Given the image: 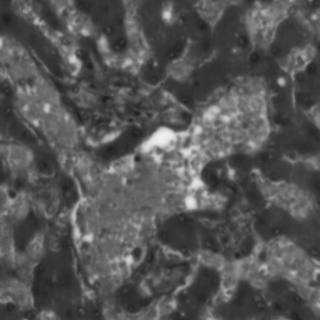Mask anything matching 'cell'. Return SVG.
<instances>
[{
    "instance_id": "1",
    "label": "cell",
    "mask_w": 320,
    "mask_h": 320,
    "mask_svg": "<svg viewBox=\"0 0 320 320\" xmlns=\"http://www.w3.org/2000/svg\"><path fill=\"white\" fill-rule=\"evenodd\" d=\"M140 135L136 129L129 128L115 140L101 148L98 151V154L106 160H113L122 157L134 149L140 140Z\"/></svg>"
},
{
    "instance_id": "2",
    "label": "cell",
    "mask_w": 320,
    "mask_h": 320,
    "mask_svg": "<svg viewBox=\"0 0 320 320\" xmlns=\"http://www.w3.org/2000/svg\"><path fill=\"white\" fill-rule=\"evenodd\" d=\"M293 162L285 157L280 158L265 170L266 181L274 184L289 181Z\"/></svg>"
},
{
    "instance_id": "3",
    "label": "cell",
    "mask_w": 320,
    "mask_h": 320,
    "mask_svg": "<svg viewBox=\"0 0 320 320\" xmlns=\"http://www.w3.org/2000/svg\"><path fill=\"white\" fill-rule=\"evenodd\" d=\"M198 5L200 16L212 25L222 15L227 3L220 1H205Z\"/></svg>"
},
{
    "instance_id": "4",
    "label": "cell",
    "mask_w": 320,
    "mask_h": 320,
    "mask_svg": "<svg viewBox=\"0 0 320 320\" xmlns=\"http://www.w3.org/2000/svg\"><path fill=\"white\" fill-rule=\"evenodd\" d=\"M225 169L218 163H212L207 165L202 170L201 177L204 182L211 187L220 185L223 179Z\"/></svg>"
},
{
    "instance_id": "5",
    "label": "cell",
    "mask_w": 320,
    "mask_h": 320,
    "mask_svg": "<svg viewBox=\"0 0 320 320\" xmlns=\"http://www.w3.org/2000/svg\"><path fill=\"white\" fill-rule=\"evenodd\" d=\"M59 187L67 204L71 206L76 201L78 197L77 190L74 181L68 177H64L60 181Z\"/></svg>"
},
{
    "instance_id": "6",
    "label": "cell",
    "mask_w": 320,
    "mask_h": 320,
    "mask_svg": "<svg viewBox=\"0 0 320 320\" xmlns=\"http://www.w3.org/2000/svg\"><path fill=\"white\" fill-rule=\"evenodd\" d=\"M10 134L15 139L23 142L34 144L37 142L35 136L28 130L18 125H13L9 129Z\"/></svg>"
},
{
    "instance_id": "7",
    "label": "cell",
    "mask_w": 320,
    "mask_h": 320,
    "mask_svg": "<svg viewBox=\"0 0 320 320\" xmlns=\"http://www.w3.org/2000/svg\"><path fill=\"white\" fill-rule=\"evenodd\" d=\"M35 165L38 171L41 174L47 176H51L53 174V164L47 157L43 155L38 156L36 159Z\"/></svg>"
},
{
    "instance_id": "8",
    "label": "cell",
    "mask_w": 320,
    "mask_h": 320,
    "mask_svg": "<svg viewBox=\"0 0 320 320\" xmlns=\"http://www.w3.org/2000/svg\"><path fill=\"white\" fill-rule=\"evenodd\" d=\"M231 165L236 170L243 172L248 171L251 167V162L248 158L242 155H237L231 160Z\"/></svg>"
},
{
    "instance_id": "9",
    "label": "cell",
    "mask_w": 320,
    "mask_h": 320,
    "mask_svg": "<svg viewBox=\"0 0 320 320\" xmlns=\"http://www.w3.org/2000/svg\"><path fill=\"white\" fill-rule=\"evenodd\" d=\"M59 317L53 310L49 308H44L38 313L37 318L39 320H57Z\"/></svg>"
},
{
    "instance_id": "10",
    "label": "cell",
    "mask_w": 320,
    "mask_h": 320,
    "mask_svg": "<svg viewBox=\"0 0 320 320\" xmlns=\"http://www.w3.org/2000/svg\"><path fill=\"white\" fill-rule=\"evenodd\" d=\"M249 39L245 34L242 33L238 36L236 39L237 44L241 49L247 48L249 44Z\"/></svg>"
},
{
    "instance_id": "11",
    "label": "cell",
    "mask_w": 320,
    "mask_h": 320,
    "mask_svg": "<svg viewBox=\"0 0 320 320\" xmlns=\"http://www.w3.org/2000/svg\"><path fill=\"white\" fill-rule=\"evenodd\" d=\"M259 58V56L257 53H253L250 55L249 59L251 62L255 63L257 62Z\"/></svg>"
},
{
    "instance_id": "12",
    "label": "cell",
    "mask_w": 320,
    "mask_h": 320,
    "mask_svg": "<svg viewBox=\"0 0 320 320\" xmlns=\"http://www.w3.org/2000/svg\"><path fill=\"white\" fill-rule=\"evenodd\" d=\"M277 83L280 86L283 87L286 86L287 81L284 78L280 77L277 79Z\"/></svg>"
},
{
    "instance_id": "13",
    "label": "cell",
    "mask_w": 320,
    "mask_h": 320,
    "mask_svg": "<svg viewBox=\"0 0 320 320\" xmlns=\"http://www.w3.org/2000/svg\"><path fill=\"white\" fill-rule=\"evenodd\" d=\"M316 66L314 63H311L307 67V70L310 72H314L316 69Z\"/></svg>"
},
{
    "instance_id": "14",
    "label": "cell",
    "mask_w": 320,
    "mask_h": 320,
    "mask_svg": "<svg viewBox=\"0 0 320 320\" xmlns=\"http://www.w3.org/2000/svg\"><path fill=\"white\" fill-rule=\"evenodd\" d=\"M279 49L277 47H274L272 49L273 53L274 54L278 53L279 52Z\"/></svg>"
},
{
    "instance_id": "15",
    "label": "cell",
    "mask_w": 320,
    "mask_h": 320,
    "mask_svg": "<svg viewBox=\"0 0 320 320\" xmlns=\"http://www.w3.org/2000/svg\"><path fill=\"white\" fill-rule=\"evenodd\" d=\"M314 4L317 7L319 6L320 5L319 1H315L314 2Z\"/></svg>"
}]
</instances>
